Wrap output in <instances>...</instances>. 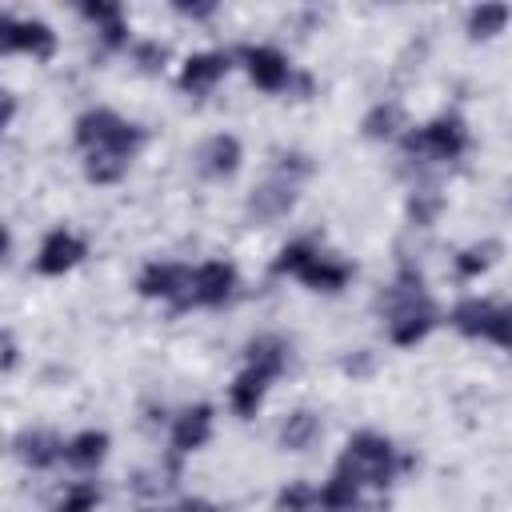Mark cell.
I'll return each instance as SVG.
<instances>
[{
	"instance_id": "obj_1",
	"label": "cell",
	"mask_w": 512,
	"mask_h": 512,
	"mask_svg": "<svg viewBox=\"0 0 512 512\" xmlns=\"http://www.w3.org/2000/svg\"><path fill=\"white\" fill-rule=\"evenodd\" d=\"M76 144L88 152V164H84L88 180L112 184L128 172V160L144 144V128L128 124L124 116H116L108 108H96L76 120Z\"/></svg>"
},
{
	"instance_id": "obj_2",
	"label": "cell",
	"mask_w": 512,
	"mask_h": 512,
	"mask_svg": "<svg viewBox=\"0 0 512 512\" xmlns=\"http://www.w3.org/2000/svg\"><path fill=\"white\" fill-rule=\"evenodd\" d=\"M284 364H288V344L280 340V336H256L252 344H248V368L236 376V384H232V408L240 412V416H252L256 408H260V400H264V392H268V384L284 372Z\"/></svg>"
},
{
	"instance_id": "obj_3",
	"label": "cell",
	"mask_w": 512,
	"mask_h": 512,
	"mask_svg": "<svg viewBox=\"0 0 512 512\" xmlns=\"http://www.w3.org/2000/svg\"><path fill=\"white\" fill-rule=\"evenodd\" d=\"M412 460L408 456H396V448H392V440H384V436H376V432H356L352 440H348V448H344V456H340V472H348L356 484H376V488H384V484H392L396 480V472H404Z\"/></svg>"
},
{
	"instance_id": "obj_4",
	"label": "cell",
	"mask_w": 512,
	"mask_h": 512,
	"mask_svg": "<svg viewBox=\"0 0 512 512\" xmlns=\"http://www.w3.org/2000/svg\"><path fill=\"white\" fill-rule=\"evenodd\" d=\"M436 320H440V312L420 292V276H412L404 268V276L396 284V296H392V312H388V336H392V344L408 348V344L424 340L436 328Z\"/></svg>"
},
{
	"instance_id": "obj_5",
	"label": "cell",
	"mask_w": 512,
	"mask_h": 512,
	"mask_svg": "<svg viewBox=\"0 0 512 512\" xmlns=\"http://www.w3.org/2000/svg\"><path fill=\"white\" fill-rule=\"evenodd\" d=\"M468 148V128L460 116H436L432 124L404 136L408 156H432V160H456Z\"/></svg>"
},
{
	"instance_id": "obj_6",
	"label": "cell",
	"mask_w": 512,
	"mask_h": 512,
	"mask_svg": "<svg viewBox=\"0 0 512 512\" xmlns=\"http://www.w3.org/2000/svg\"><path fill=\"white\" fill-rule=\"evenodd\" d=\"M452 328L464 336H484L492 344H508V308L492 300H460L452 308Z\"/></svg>"
},
{
	"instance_id": "obj_7",
	"label": "cell",
	"mask_w": 512,
	"mask_h": 512,
	"mask_svg": "<svg viewBox=\"0 0 512 512\" xmlns=\"http://www.w3.org/2000/svg\"><path fill=\"white\" fill-rule=\"evenodd\" d=\"M232 288H236V272H232V264H224V260H208V264H200L196 272L188 268V292H184V304L180 308H216V304H224L228 296H232Z\"/></svg>"
},
{
	"instance_id": "obj_8",
	"label": "cell",
	"mask_w": 512,
	"mask_h": 512,
	"mask_svg": "<svg viewBox=\"0 0 512 512\" xmlns=\"http://www.w3.org/2000/svg\"><path fill=\"white\" fill-rule=\"evenodd\" d=\"M4 52H32L48 60L56 52V36L40 20H12L8 12H0V56Z\"/></svg>"
},
{
	"instance_id": "obj_9",
	"label": "cell",
	"mask_w": 512,
	"mask_h": 512,
	"mask_svg": "<svg viewBox=\"0 0 512 512\" xmlns=\"http://www.w3.org/2000/svg\"><path fill=\"white\" fill-rule=\"evenodd\" d=\"M292 204H296V176H288V172L280 168L272 180H264V184L248 196V216H252V220H280Z\"/></svg>"
},
{
	"instance_id": "obj_10",
	"label": "cell",
	"mask_w": 512,
	"mask_h": 512,
	"mask_svg": "<svg viewBox=\"0 0 512 512\" xmlns=\"http://www.w3.org/2000/svg\"><path fill=\"white\" fill-rule=\"evenodd\" d=\"M240 56L248 60V76H252L256 88H264V92H280V88H288V80H292V64H288L284 52H276V48H240Z\"/></svg>"
},
{
	"instance_id": "obj_11",
	"label": "cell",
	"mask_w": 512,
	"mask_h": 512,
	"mask_svg": "<svg viewBox=\"0 0 512 512\" xmlns=\"http://www.w3.org/2000/svg\"><path fill=\"white\" fill-rule=\"evenodd\" d=\"M140 296H160V300H172L176 308L184 304V292H188V268L184 264H148L140 272Z\"/></svg>"
},
{
	"instance_id": "obj_12",
	"label": "cell",
	"mask_w": 512,
	"mask_h": 512,
	"mask_svg": "<svg viewBox=\"0 0 512 512\" xmlns=\"http://www.w3.org/2000/svg\"><path fill=\"white\" fill-rule=\"evenodd\" d=\"M84 260V240H76L72 232H52L44 244H40V256H36V272L40 276H64L72 264Z\"/></svg>"
},
{
	"instance_id": "obj_13",
	"label": "cell",
	"mask_w": 512,
	"mask_h": 512,
	"mask_svg": "<svg viewBox=\"0 0 512 512\" xmlns=\"http://www.w3.org/2000/svg\"><path fill=\"white\" fill-rule=\"evenodd\" d=\"M228 68H232L228 52H200V56H188V64L180 68V88L192 92V96H204Z\"/></svg>"
},
{
	"instance_id": "obj_14",
	"label": "cell",
	"mask_w": 512,
	"mask_h": 512,
	"mask_svg": "<svg viewBox=\"0 0 512 512\" xmlns=\"http://www.w3.org/2000/svg\"><path fill=\"white\" fill-rule=\"evenodd\" d=\"M296 276H300L308 288H316V292H340V288L348 284V276H352V264L312 252V256H308V260L296 268Z\"/></svg>"
},
{
	"instance_id": "obj_15",
	"label": "cell",
	"mask_w": 512,
	"mask_h": 512,
	"mask_svg": "<svg viewBox=\"0 0 512 512\" xmlns=\"http://www.w3.org/2000/svg\"><path fill=\"white\" fill-rule=\"evenodd\" d=\"M208 432H212V408L208 404H196V408L180 412L176 416V428H172V452L180 456V452L200 448L208 440Z\"/></svg>"
},
{
	"instance_id": "obj_16",
	"label": "cell",
	"mask_w": 512,
	"mask_h": 512,
	"mask_svg": "<svg viewBox=\"0 0 512 512\" xmlns=\"http://www.w3.org/2000/svg\"><path fill=\"white\" fill-rule=\"evenodd\" d=\"M200 168L208 176H232L240 168V140L236 136H212L200 148Z\"/></svg>"
},
{
	"instance_id": "obj_17",
	"label": "cell",
	"mask_w": 512,
	"mask_h": 512,
	"mask_svg": "<svg viewBox=\"0 0 512 512\" xmlns=\"http://www.w3.org/2000/svg\"><path fill=\"white\" fill-rule=\"evenodd\" d=\"M60 452H64V444L56 436H48V432H20L16 436V456L28 468H48V464L60 460Z\"/></svg>"
},
{
	"instance_id": "obj_18",
	"label": "cell",
	"mask_w": 512,
	"mask_h": 512,
	"mask_svg": "<svg viewBox=\"0 0 512 512\" xmlns=\"http://www.w3.org/2000/svg\"><path fill=\"white\" fill-rule=\"evenodd\" d=\"M104 452H108V436L104 432H80V436H72L68 444H64V460L72 464V468H96L100 460H104Z\"/></svg>"
},
{
	"instance_id": "obj_19",
	"label": "cell",
	"mask_w": 512,
	"mask_h": 512,
	"mask_svg": "<svg viewBox=\"0 0 512 512\" xmlns=\"http://www.w3.org/2000/svg\"><path fill=\"white\" fill-rule=\"evenodd\" d=\"M356 492H360V484L348 476V472H332V480L316 492V504L324 508V512H352L356 508Z\"/></svg>"
},
{
	"instance_id": "obj_20",
	"label": "cell",
	"mask_w": 512,
	"mask_h": 512,
	"mask_svg": "<svg viewBox=\"0 0 512 512\" xmlns=\"http://www.w3.org/2000/svg\"><path fill=\"white\" fill-rule=\"evenodd\" d=\"M316 436H320V420H316L312 412H292L288 424L280 428V444L292 448V452H304Z\"/></svg>"
},
{
	"instance_id": "obj_21",
	"label": "cell",
	"mask_w": 512,
	"mask_h": 512,
	"mask_svg": "<svg viewBox=\"0 0 512 512\" xmlns=\"http://www.w3.org/2000/svg\"><path fill=\"white\" fill-rule=\"evenodd\" d=\"M80 12L100 24L108 48H120V44H124V16H120V4H84Z\"/></svg>"
},
{
	"instance_id": "obj_22",
	"label": "cell",
	"mask_w": 512,
	"mask_h": 512,
	"mask_svg": "<svg viewBox=\"0 0 512 512\" xmlns=\"http://www.w3.org/2000/svg\"><path fill=\"white\" fill-rule=\"evenodd\" d=\"M504 24H508V4H480L468 16V32L472 36H496Z\"/></svg>"
},
{
	"instance_id": "obj_23",
	"label": "cell",
	"mask_w": 512,
	"mask_h": 512,
	"mask_svg": "<svg viewBox=\"0 0 512 512\" xmlns=\"http://www.w3.org/2000/svg\"><path fill=\"white\" fill-rule=\"evenodd\" d=\"M400 128V104H376L368 116H364V136H372V140H384V136H392Z\"/></svg>"
},
{
	"instance_id": "obj_24",
	"label": "cell",
	"mask_w": 512,
	"mask_h": 512,
	"mask_svg": "<svg viewBox=\"0 0 512 512\" xmlns=\"http://www.w3.org/2000/svg\"><path fill=\"white\" fill-rule=\"evenodd\" d=\"M496 256H500V244H496V240L472 244V248H464V252L456 256V272H460V276H476V272H484Z\"/></svg>"
},
{
	"instance_id": "obj_25",
	"label": "cell",
	"mask_w": 512,
	"mask_h": 512,
	"mask_svg": "<svg viewBox=\"0 0 512 512\" xmlns=\"http://www.w3.org/2000/svg\"><path fill=\"white\" fill-rule=\"evenodd\" d=\"M312 252H316V248H312L308 240H296V244L280 248V256L272 260V272H276V276H288V272L296 276V268H300V264H304V260H308Z\"/></svg>"
},
{
	"instance_id": "obj_26",
	"label": "cell",
	"mask_w": 512,
	"mask_h": 512,
	"mask_svg": "<svg viewBox=\"0 0 512 512\" xmlns=\"http://www.w3.org/2000/svg\"><path fill=\"white\" fill-rule=\"evenodd\" d=\"M436 212H440V196H436L432 188H420V192L408 200V216H412L416 224H432Z\"/></svg>"
},
{
	"instance_id": "obj_27",
	"label": "cell",
	"mask_w": 512,
	"mask_h": 512,
	"mask_svg": "<svg viewBox=\"0 0 512 512\" xmlns=\"http://www.w3.org/2000/svg\"><path fill=\"white\" fill-rule=\"evenodd\" d=\"M312 504H316V492H312L308 484H292V488H284L280 500H276L280 512H308Z\"/></svg>"
},
{
	"instance_id": "obj_28",
	"label": "cell",
	"mask_w": 512,
	"mask_h": 512,
	"mask_svg": "<svg viewBox=\"0 0 512 512\" xmlns=\"http://www.w3.org/2000/svg\"><path fill=\"white\" fill-rule=\"evenodd\" d=\"M96 508V488L92 484H76L60 504H56V512H92Z\"/></svg>"
},
{
	"instance_id": "obj_29",
	"label": "cell",
	"mask_w": 512,
	"mask_h": 512,
	"mask_svg": "<svg viewBox=\"0 0 512 512\" xmlns=\"http://www.w3.org/2000/svg\"><path fill=\"white\" fill-rule=\"evenodd\" d=\"M164 56H168V48H164V44H136V60H140L144 68H160V64H164Z\"/></svg>"
},
{
	"instance_id": "obj_30",
	"label": "cell",
	"mask_w": 512,
	"mask_h": 512,
	"mask_svg": "<svg viewBox=\"0 0 512 512\" xmlns=\"http://www.w3.org/2000/svg\"><path fill=\"white\" fill-rule=\"evenodd\" d=\"M12 364H16V344L8 332H0V372H8Z\"/></svg>"
},
{
	"instance_id": "obj_31",
	"label": "cell",
	"mask_w": 512,
	"mask_h": 512,
	"mask_svg": "<svg viewBox=\"0 0 512 512\" xmlns=\"http://www.w3.org/2000/svg\"><path fill=\"white\" fill-rule=\"evenodd\" d=\"M164 512H220V508H212L208 500H184V504H176V508H164Z\"/></svg>"
},
{
	"instance_id": "obj_32",
	"label": "cell",
	"mask_w": 512,
	"mask_h": 512,
	"mask_svg": "<svg viewBox=\"0 0 512 512\" xmlns=\"http://www.w3.org/2000/svg\"><path fill=\"white\" fill-rule=\"evenodd\" d=\"M176 12H184V16H212L216 4H176Z\"/></svg>"
},
{
	"instance_id": "obj_33",
	"label": "cell",
	"mask_w": 512,
	"mask_h": 512,
	"mask_svg": "<svg viewBox=\"0 0 512 512\" xmlns=\"http://www.w3.org/2000/svg\"><path fill=\"white\" fill-rule=\"evenodd\" d=\"M12 112H16V100H12L8 92H0V128L12 120Z\"/></svg>"
},
{
	"instance_id": "obj_34",
	"label": "cell",
	"mask_w": 512,
	"mask_h": 512,
	"mask_svg": "<svg viewBox=\"0 0 512 512\" xmlns=\"http://www.w3.org/2000/svg\"><path fill=\"white\" fill-rule=\"evenodd\" d=\"M4 252H8V228L0 224V260H4Z\"/></svg>"
}]
</instances>
